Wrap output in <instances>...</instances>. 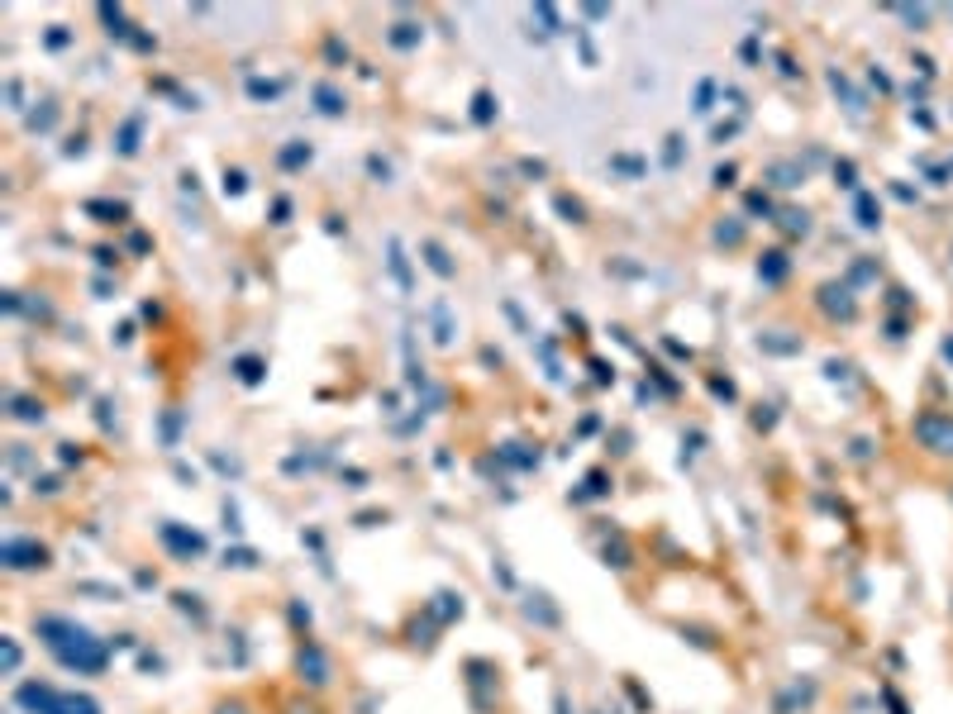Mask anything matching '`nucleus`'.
I'll use <instances>...</instances> for the list:
<instances>
[{
	"mask_svg": "<svg viewBox=\"0 0 953 714\" xmlns=\"http://www.w3.org/2000/svg\"><path fill=\"white\" fill-rule=\"evenodd\" d=\"M915 434L925 438V443H934L940 453H953V424H944V420H920Z\"/></svg>",
	"mask_w": 953,
	"mask_h": 714,
	"instance_id": "f257e3e1",
	"label": "nucleus"
}]
</instances>
